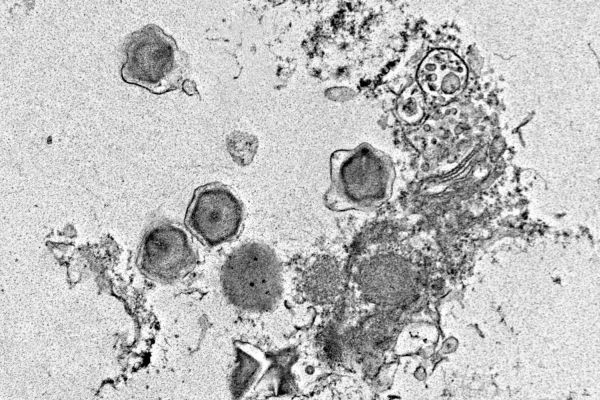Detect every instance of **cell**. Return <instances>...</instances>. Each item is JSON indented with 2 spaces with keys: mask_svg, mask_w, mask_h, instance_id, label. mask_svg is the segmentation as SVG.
Returning a JSON list of instances; mask_svg holds the SVG:
<instances>
[{
  "mask_svg": "<svg viewBox=\"0 0 600 400\" xmlns=\"http://www.w3.org/2000/svg\"><path fill=\"white\" fill-rule=\"evenodd\" d=\"M330 186L324 203L333 211L366 210L390 192L393 168L382 151L367 143L336 150L330 156Z\"/></svg>",
  "mask_w": 600,
  "mask_h": 400,
  "instance_id": "1",
  "label": "cell"
},
{
  "mask_svg": "<svg viewBox=\"0 0 600 400\" xmlns=\"http://www.w3.org/2000/svg\"><path fill=\"white\" fill-rule=\"evenodd\" d=\"M122 79L153 94L183 89L189 73L188 55L156 24L130 33L124 43Z\"/></svg>",
  "mask_w": 600,
  "mask_h": 400,
  "instance_id": "2",
  "label": "cell"
},
{
  "mask_svg": "<svg viewBox=\"0 0 600 400\" xmlns=\"http://www.w3.org/2000/svg\"><path fill=\"white\" fill-rule=\"evenodd\" d=\"M220 282L224 295L236 308L250 313L272 309L281 297L282 268L267 245L249 242L225 259Z\"/></svg>",
  "mask_w": 600,
  "mask_h": 400,
  "instance_id": "3",
  "label": "cell"
},
{
  "mask_svg": "<svg viewBox=\"0 0 600 400\" xmlns=\"http://www.w3.org/2000/svg\"><path fill=\"white\" fill-rule=\"evenodd\" d=\"M243 220L242 202L228 186L220 183H209L195 190L185 215L187 229L208 247L237 237Z\"/></svg>",
  "mask_w": 600,
  "mask_h": 400,
  "instance_id": "4",
  "label": "cell"
},
{
  "mask_svg": "<svg viewBox=\"0 0 600 400\" xmlns=\"http://www.w3.org/2000/svg\"><path fill=\"white\" fill-rule=\"evenodd\" d=\"M196 249L185 229L161 220L145 231L138 254L142 272L157 281H173L185 276L196 263Z\"/></svg>",
  "mask_w": 600,
  "mask_h": 400,
  "instance_id": "5",
  "label": "cell"
},
{
  "mask_svg": "<svg viewBox=\"0 0 600 400\" xmlns=\"http://www.w3.org/2000/svg\"><path fill=\"white\" fill-rule=\"evenodd\" d=\"M467 78V68L454 53L439 49L432 51L421 63L418 81L430 95L452 97L461 91Z\"/></svg>",
  "mask_w": 600,
  "mask_h": 400,
  "instance_id": "6",
  "label": "cell"
},
{
  "mask_svg": "<svg viewBox=\"0 0 600 400\" xmlns=\"http://www.w3.org/2000/svg\"><path fill=\"white\" fill-rule=\"evenodd\" d=\"M235 365L230 377L233 398L248 397L262 376L271 367V360L260 348L245 342H236Z\"/></svg>",
  "mask_w": 600,
  "mask_h": 400,
  "instance_id": "7",
  "label": "cell"
},
{
  "mask_svg": "<svg viewBox=\"0 0 600 400\" xmlns=\"http://www.w3.org/2000/svg\"><path fill=\"white\" fill-rule=\"evenodd\" d=\"M341 287V270L328 256L317 258L304 271L303 289L314 303L323 305L333 302L340 294Z\"/></svg>",
  "mask_w": 600,
  "mask_h": 400,
  "instance_id": "8",
  "label": "cell"
}]
</instances>
